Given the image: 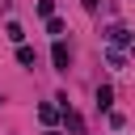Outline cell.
Segmentation results:
<instances>
[{
    "mask_svg": "<svg viewBox=\"0 0 135 135\" xmlns=\"http://www.w3.org/2000/svg\"><path fill=\"white\" fill-rule=\"evenodd\" d=\"M46 135H59V131H55V127H51V131H46Z\"/></svg>",
    "mask_w": 135,
    "mask_h": 135,
    "instance_id": "12",
    "label": "cell"
},
{
    "mask_svg": "<svg viewBox=\"0 0 135 135\" xmlns=\"http://www.w3.org/2000/svg\"><path fill=\"white\" fill-rule=\"evenodd\" d=\"M17 63H21V68H34V63H38L34 46H25V42H21V46H17Z\"/></svg>",
    "mask_w": 135,
    "mask_h": 135,
    "instance_id": "4",
    "label": "cell"
},
{
    "mask_svg": "<svg viewBox=\"0 0 135 135\" xmlns=\"http://www.w3.org/2000/svg\"><path fill=\"white\" fill-rule=\"evenodd\" d=\"M105 59H110V68H127V51H118V46H110Z\"/></svg>",
    "mask_w": 135,
    "mask_h": 135,
    "instance_id": "7",
    "label": "cell"
},
{
    "mask_svg": "<svg viewBox=\"0 0 135 135\" xmlns=\"http://www.w3.org/2000/svg\"><path fill=\"white\" fill-rule=\"evenodd\" d=\"M38 122H42V127H55V122H59V110H55V105H38Z\"/></svg>",
    "mask_w": 135,
    "mask_h": 135,
    "instance_id": "5",
    "label": "cell"
},
{
    "mask_svg": "<svg viewBox=\"0 0 135 135\" xmlns=\"http://www.w3.org/2000/svg\"><path fill=\"white\" fill-rule=\"evenodd\" d=\"M4 34H8V38H13V42H17V46H21V42H25V30H21V25H17V21H8V25H4Z\"/></svg>",
    "mask_w": 135,
    "mask_h": 135,
    "instance_id": "8",
    "label": "cell"
},
{
    "mask_svg": "<svg viewBox=\"0 0 135 135\" xmlns=\"http://www.w3.org/2000/svg\"><path fill=\"white\" fill-rule=\"evenodd\" d=\"M63 30H68V25H63L59 17H46V34H55V38H63Z\"/></svg>",
    "mask_w": 135,
    "mask_h": 135,
    "instance_id": "9",
    "label": "cell"
},
{
    "mask_svg": "<svg viewBox=\"0 0 135 135\" xmlns=\"http://www.w3.org/2000/svg\"><path fill=\"white\" fill-rule=\"evenodd\" d=\"M38 17H55V0H38Z\"/></svg>",
    "mask_w": 135,
    "mask_h": 135,
    "instance_id": "10",
    "label": "cell"
},
{
    "mask_svg": "<svg viewBox=\"0 0 135 135\" xmlns=\"http://www.w3.org/2000/svg\"><path fill=\"white\" fill-rule=\"evenodd\" d=\"M105 42L122 51V46H131V42H135V34H131L127 25H110V30H105Z\"/></svg>",
    "mask_w": 135,
    "mask_h": 135,
    "instance_id": "2",
    "label": "cell"
},
{
    "mask_svg": "<svg viewBox=\"0 0 135 135\" xmlns=\"http://www.w3.org/2000/svg\"><path fill=\"white\" fill-rule=\"evenodd\" d=\"M0 105H4V97H0Z\"/></svg>",
    "mask_w": 135,
    "mask_h": 135,
    "instance_id": "13",
    "label": "cell"
},
{
    "mask_svg": "<svg viewBox=\"0 0 135 135\" xmlns=\"http://www.w3.org/2000/svg\"><path fill=\"white\" fill-rule=\"evenodd\" d=\"M51 63H55V72H68V68H72V51H68L63 38H55V46H51Z\"/></svg>",
    "mask_w": 135,
    "mask_h": 135,
    "instance_id": "1",
    "label": "cell"
},
{
    "mask_svg": "<svg viewBox=\"0 0 135 135\" xmlns=\"http://www.w3.org/2000/svg\"><path fill=\"white\" fill-rule=\"evenodd\" d=\"M80 4H84V13H97V4H101V0H80Z\"/></svg>",
    "mask_w": 135,
    "mask_h": 135,
    "instance_id": "11",
    "label": "cell"
},
{
    "mask_svg": "<svg viewBox=\"0 0 135 135\" xmlns=\"http://www.w3.org/2000/svg\"><path fill=\"white\" fill-rule=\"evenodd\" d=\"M59 114H63V127H68V135H84V118H80L72 105H63Z\"/></svg>",
    "mask_w": 135,
    "mask_h": 135,
    "instance_id": "3",
    "label": "cell"
},
{
    "mask_svg": "<svg viewBox=\"0 0 135 135\" xmlns=\"http://www.w3.org/2000/svg\"><path fill=\"white\" fill-rule=\"evenodd\" d=\"M110 101H114V89L110 84H97V110H110Z\"/></svg>",
    "mask_w": 135,
    "mask_h": 135,
    "instance_id": "6",
    "label": "cell"
}]
</instances>
